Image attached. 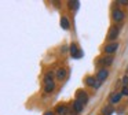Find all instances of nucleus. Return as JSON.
<instances>
[{"label":"nucleus","instance_id":"nucleus-5","mask_svg":"<svg viewBox=\"0 0 128 115\" xmlns=\"http://www.w3.org/2000/svg\"><path fill=\"white\" fill-rule=\"evenodd\" d=\"M118 49V43H110V44H106L105 48H103V51H105V54H114V52Z\"/></svg>","mask_w":128,"mask_h":115},{"label":"nucleus","instance_id":"nucleus-2","mask_svg":"<svg viewBox=\"0 0 128 115\" xmlns=\"http://www.w3.org/2000/svg\"><path fill=\"white\" fill-rule=\"evenodd\" d=\"M69 51H70V55H72V58H73V59H78V58H81V56H83V51H81V49L77 47V44H74V43H72V44H70Z\"/></svg>","mask_w":128,"mask_h":115},{"label":"nucleus","instance_id":"nucleus-20","mask_svg":"<svg viewBox=\"0 0 128 115\" xmlns=\"http://www.w3.org/2000/svg\"><path fill=\"white\" fill-rule=\"evenodd\" d=\"M121 95H122V96H128V88H122Z\"/></svg>","mask_w":128,"mask_h":115},{"label":"nucleus","instance_id":"nucleus-3","mask_svg":"<svg viewBox=\"0 0 128 115\" xmlns=\"http://www.w3.org/2000/svg\"><path fill=\"white\" fill-rule=\"evenodd\" d=\"M86 85L87 86H90V88H95V89H98V88L100 86V82L98 81V78H95V77H91V75H88V77H86Z\"/></svg>","mask_w":128,"mask_h":115},{"label":"nucleus","instance_id":"nucleus-11","mask_svg":"<svg viewBox=\"0 0 128 115\" xmlns=\"http://www.w3.org/2000/svg\"><path fill=\"white\" fill-rule=\"evenodd\" d=\"M121 93H113V95L110 96V104L112 106H114V104H117V103H120V100H121Z\"/></svg>","mask_w":128,"mask_h":115},{"label":"nucleus","instance_id":"nucleus-8","mask_svg":"<svg viewBox=\"0 0 128 115\" xmlns=\"http://www.w3.org/2000/svg\"><path fill=\"white\" fill-rule=\"evenodd\" d=\"M108 77H109V70H106V67H102L99 71H98V74H96V78H98L99 82L105 81Z\"/></svg>","mask_w":128,"mask_h":115},{"label":"nucleus","instance_id":"nucleus-12","mask_svg":"<svg viewBox=\"0 0 128 115\" xmlns=\"http://www.w3.org/2000/svg\"><path fill=\"white\" fill-rule=\"evenodd\" d=\"M65 77H66V70H65L64 67H59L58 70H56V78H58V81L65 79Z\"/></svg>","mask_w":128,"mask_h":115},{"label":"nucleus","instance_id":"nucleus-7","mask_svg":"<svg viewBox=\"0 0 128 115\" xmlns=\"http://www.w3.org/2000/svg\"><path fill=\"white\" fill-rule=\"evenodd\" d=\"M112 18L116 22H121L122 19H124V12H122L121 10H113L112 11Z\"/></svg>","mask_w":128,"mask_h":115},{"label":"nucleus","instance_id":"nucleus-10","mask_svg":"<svg viewBox=\"0 0 128 115\" xmlns=\"http://www.w3.org/2000/svg\"><path fill=\"white\" fill-rule=\"evenodd\" d=\"M55 112L58 115H66V114H69V108H68L66 106H56V108H55Z\"/></svg>","mask_w":128,"mask_h":115},{"label":"nucleus","instance_id":"nucleus-14","mask_svg":"<svg viewBox=\"0 0 128 115\" xmlns=\"http://www.w3.org/2000/svg\"><path fill=\"white\" fill-rule=\"evenodd\" d=\"M113 112H114V108H113V106H112V104L103 107V110H102V115H112Z\"/></svg>","mask_w":128,"mask_h":115},{"label":"nucleus","instance_id":"nucleus-4","mask_svg":"<svg viewBox=\"0 0 128 115\" xmlns=\"http://www.w3.org/2000/svg\"><path fill=\"white\" fill-rule=\"evenodd\" d=\"M88 95H87L86 92H84V90H77V92H76V100H78V101H81V103L83 104H87L88 103Z\"/></svg>","mask_w":128,"mask_h":115},{"label":"nucleus","instance_id":"nucleus-9","mask_svg":"<svg viewBox=\"0 0 128 115\" xmlns=\"http://www.w3.org/2000/svg\"><path fill=\"white\" fill-rule=\"evenodd\" d=\"M54 89H55V81H47V82H44V92L46 93L54 92Z\"/></svg>","mask_w":128,"mask_h":115},{"label":"nucleus","instance_id":"nucleus-21","mask_svg":"<svg viewBox=\"0 0 128 115\" xmlns=\"http://www.w3.org/2000/svg\"><path fill=\"white\" fill-rule=\"evenodd\" d=\"M44 115H54V112H52V111H47Z\"/></svg>","mask_w":128,"mask_h":115},{"label":"nucleus","instance_id":"nucleus-13","mask_svg":"<svg viewBox=\"0 0 128 115\" xmlns=\"http://www.w3.org/2000/svg\"><path fill=\"white\" fill-rule=\"evenodd\" d=\"M83 107H84V104L81 103V101H78V100L73 101V108H74V112H81V111H83Z\"/></svg>","mask_w":128,"mask_h":115},{"label":"nucleus","instance_id":"nucleus-16","mask_svg":"<svg viewBox=\"0 0 128 115\" xmlns=\"http://www.w3.org/2000/svg\"><path fill=\"white\" fill-rule=\"evenodd\" d=\"M78 4H80L78 1H69V3H68V5H69L70 10H77V8H78Z\"/></svg>","mask_w":128,"mask_h":115},{"label":"nucleus","instance_id":"nucleus-1","mask_svg":"<svg viewBox=\"0 0 128 115\" xmlns=\"http://www.w3.org/2000/svg\"><path fill=\"white\" fill-rule=\"evenodd\" d=\"M118 34H120V26H117V25H113V26L109 29V33H108V41H109V44L112 43V41H114V40H117V37H118Z\"/></svg>","mask_w":128,"mask_h":115},{"label":"nucleus","instance_id":"nucleus-15","mask_svg":"<svg viewBox=\"0 0 128 115\" xmlns=\"http://www.w3.org/2000/svg\"><path fill=\"white\" fill-rule=\"evenodd\" d=\"M61 26H62V29H65V30H68L70 27V23H69L66 16H62L61 18Z\"/></svg>","mask_w":128,"mask_h":115},{"label":"nucleus","instance_id":"nucleus-6","mask_svg":"<svg viewBox=\"0 0 128 115\" xmlns=\"http://www.w3.org/2000/svg\"><path fill=\"white\" fill-rule=\"evenodd\" d=\"M113 59H114L113 56H103V58H99L96 63L99 66H105L106 67V66H110L112 63H113Z\"/></svg>","mask_w":128,"mask_h":115},{"label":"nucleus","instance_id":"nucleus-18","mask_svg":"<svg viewBox=\"0 0 128 115\" xmlns=\"http://www.w3.org/2000/svg\"><path fill=\"white\" fill-rule=\"evenodd\" d=\"M122 86H124V88H128V75H124V77H122Z\"/></svg>","mask_w":128,"mask_h":115},{"label":"nucleus","instance_id":"nucleus-19","mask_svg":"<svg viewBox=\"0 0 128 115\" xmlns=\"http://www.w3.org/2000/svg\"><path fill=\"white\" fill-rule=\"evenodd\" d=\"M116 4H121V5H128V1L127 0H117Z\"/></svg>","mask_w":128,"mask_h":115},{"label":"nucleus","instance_id":"nucleus-22","mask_svg":"<svg viewBox=\"0 0 128 115\" xmlns=\"http://www.w3.org/2000/svg\"><path fill=\"white\" fill-rule=\"evenodd\" d=\"M66 49H68V47H65V45L62 47V52H66Z\"/></svg>","mask_w":128,"mask_h":115},{"label":"nucleus","instance_id":"nucleus-17","mask_svg":"<svg viewBox=\"0 0 128 115\" xmlns=\"http://www.w3.org/2000/svg\"><path fill=\"white\" fill-rule=\"evenodd\" d=\"M54 73L52 71H48L47 74H46V77H44V82H47V81H54Z\"/></svg>","mask_w":128,"mask_h":115}]
</instances>
